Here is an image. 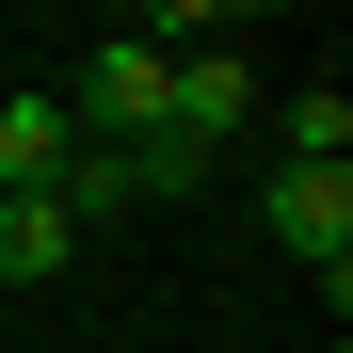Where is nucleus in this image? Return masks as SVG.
Masks as SVG:
<instances>
[{"instance_id": "20e7f679", "label": "nucleus", "mask_w": 353, "mask_h": 353, "mask_svg": "<svg viewBox=\"0 0 353 353\" xmlns=\"http://www.w3.org/2000/svg\"><path fill=\"white\" fill-rule=\"evenodd\" d=\"M65 161H81L65 97H0V193H65Z\"/></svg>"}, {"instance_id": "f03ea898", "label": "nucleus", "mask_w": 353, "mask_h": 353, "mask_svg": "<svg viewBox=\"0 0 353 353\" xmlns=\"http://www.w3.org/2000/svg\"><path fill=\"white\" fill-rule=\"evenodd\" d=\"M161 81H176V65L112 17V32L81 48V81H65V129H81V145H145V129H161Z\"/></svg>"}, {"instance_id": "f257e3e1", "label": "nucleus", "mask_w": 353, "mask_h": 353, "mask_svg": "<svg viewBox=\"0 0 353 353\" xmlns=\"http://www.w3.org/2000/svg\"><path fill=\"white\" fill-rule=\"evenodd\" d=\"M257 225H273V257L321 273V305L353 289V161H289V176H257Z\"/></svg>"}, {"instance_id": "39448f33", "label": "nucleus", "mask_w": 353, "mask_h": 353, "mask_svg": "<svg viewBox=\"0 0 353 353\" xmlns=\"http://www.w3.org/2000/svg\"><path fill=\"white\" fill-rule=\"evenodd\" d=\"M81 257V225H65V193H0V289H48Z\"/></svg>"}, {"instance_id": "423d86ee", "label": "nucleus", "mask_w": 353, "mask_h": 353, "mask_svg": "<svg viewBox=\"0 0 353 353\" xmlns=\"http://www.w3.org/2000/svg\"><path fill=\"white\" fill-rule=\"evenodd\" d=\"M273 129H289V161H353V97H337V81H305Z\"/></svg>"}, {"instance_id": "7ed1b4c3", "label": "nucleus", "mask_w": 353, "mask_h": 353, "mask_svg": "<svg viewBox=\"0 0 353 353\" xmlns=\"http://www.w3.org/2000/svg\"><path fill=\"white\" fill-rule=\"evenodd\" d=\"M161 129L193 145V161H225V145L257 129V48H225V32H209V48H176V81H161Z\"/></svg>"}]
</instances>
